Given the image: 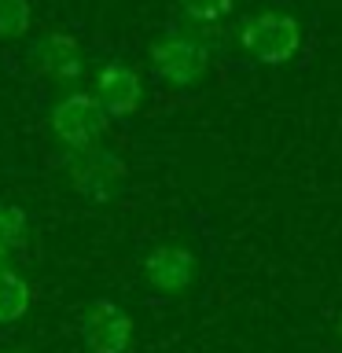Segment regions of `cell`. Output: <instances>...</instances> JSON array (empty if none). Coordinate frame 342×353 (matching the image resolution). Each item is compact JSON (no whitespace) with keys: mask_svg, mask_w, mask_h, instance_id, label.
Instances as JSON below:
<instances>
[{"mask_svg":"<svg viewBox=\"0 0 342 353\" xmlns=\"http://www.w3.org/2000/svg\"><path fill=\"white\" fill-rule=\"evenodd\" d=\"M30 309V283L15 269H0V324H11Z\"/></svg>","mask_w":342,"mask_h":353,"instance_id":"9","label":"cell"},{"mask_svg":"<svg viewBox=\"0 0 342 353\" xmlns=\"http://www.w3.org/2000/svg\"><path fill=\"white\" fill-rule=\"evenodd\" d=\"M26 243V214L11 203H0V250H19Z\"/></svg>","mask_w":342,"mask_h":353,"instance_id":"10","label":"cell"},{"mask_svg":"<svg viewBox=\"0 0 342 353\" xmlns=\"http://www.w3.org/2000/svg\"><path fill=\"white\" fill-rule=\"evenodd\" d=\"M339 331H342V324H339Z\"/></svg>","mask_w":342,"mask_h":353,"instance_id":"15","label":"cell"},{"mask_svg":"<svg viewBox=\"0 0 342 353\" xmlns=\"http://www.w3.org/2000/svg\"><path fill=\"white\" fill-rule=\"evenodd\" d=\"M0 269H4V250H0Z\"/></svg>","mask_w":342,"mask_h":353,"instance_id":"14","label":"cell"},{"mask_svg":"<svg viewBox=\"0 0 342 353\" xmlns=\"http://www.w3.org/2000/svg\"><path fill=\"white\" fill-rule=\"evenodd\" d=\"M143 272H148L151 287H159V291H184L195 280V258L184 247H159L148 254Z\"/></svg>","mask_w":342,"mask_h":353,"instance_id":"8","label":"cell"},{"mask_svg":"<svg viewBox=\"0 0 342 353\" xmlns=\"http://www.w3.org/2000/svg\"><path fill=\"white\" fill-rule=\"evenodd\" d=\"M96 103L103 107V114L110 118H129L132 110L140 107L143 99V85H140V74L132 70L129 63H107L96 77Z\"/></svg>","mask_w":342,"mask_h":353,"instance_id":"6","label":"cell"},{"mask_svg":"<svg viewBox=\"0 0 342 353\" xmlns=\"http://www.w3.org/2000/svg\"><path fill=\"white\" fill-rule=\"evenodd\" d=\"M52 129L70 151H88L99 137H103L107 114L88 92H74V96H66V99L55 103Z\"/></svg>","mask_w":342,"mask_h":353,"instance_id":"3","label":"cell"},{"mask_svg":"<svg viewBox=\"0 0 342 353\" xmlns=\"http://www.w3.org/2000/svg\"><path fill=\"white\" fill-rule=\"evenodd\" d=\"M151 66L162 81L170 85H195L210 66V52L203 41L188 37V33H165L162 41L151 44Z\"/></svg>","mask_w":342,"mask_h":353,"instance_id":"2","label":"cell"},{"mask_svg":"<svg viewBox=\"0 0 342 353\" xmlns=\"http://www.w3.org/2000/svg\"><path fill=\"white\" fill-rule=\"evenodd\" d=\"M30 59L41 74H48L59 85H70L81 77V48H77V41L70 33H48V37H41L30 48Z\"/></svg>","mask_w":342,"mask_h":353,"instance_id":"7","label":"cell"},{"mask_svg":"<svg viewBox=\"0 0 342 353\" xmlns=\"http://www.w3.org/2000/svg\"><path fill=\"white\" fill-rule=\"evenodd\" d=\"M4 353H30V350H4Z\"/></svg>","mask_w":342,"mask_h":353,"instance_id":"13","label":"cell"},{"mask_svg":"<svg viewBox=\"0 0 342 353\" xmlns=\"http://www.w3.org/2000/svg\"><path fill=\"white\" fill-rule=\"evenodd\" d=\"M30 30L26 0H0V37H22Z\"/></svg>","mask_w":342,"mask_h":353,"instance_id":"12","label":"cell"},{"mask_svg":"<svg viewBox=\"0 0 342 353\" xmlns=\"http://www.w3.org/2000/svg\"><path fill=\"white\" fill-rule=\"evenodd\" d=\"M81 339L88 353H125L132 342V320L114 302H92L81 320Z\"/></svg>","mask_w":342,"mask_h":353,"instance_id":"4","label":"cell"},{"mask_svg":"<svg viewBox=\"0 0 342 353\" xmlns=\"http://www.w3.org/2000/svg\"><path fill=\"white\" fill-rule=\"evenodd\" d=\"M236 0H181V11L199 26H217L221 19L232 15Z\"/></svg>","mask_w":342,"mask_h":353,"instance_id":"11","label":"cell"},{"mask_svg":"<svg viewBox=\"0 0 342 353\" xmlns=\"http://www.w3.org/2000/svg\"><path fill=\"white\" fill-rule=\"evenodd\" d=\"M239 44L250 59H258L265 66H280L291 63L298 48H302V22L291 11H258V15L243 19L239 26Z\"/></svg>","mask_w":342,"mask_h":353,"instance_id":"1","label":"cell"},{"mask_svg":"<svg viewBox=\"0 0 342 353\" xmlns=\"http://www.w3.org/2000/svg\"><path fill=\"white\" fill-rule=\"evenodd\" d=\"M70 181L81 195L96 199V203H107V199L118 195L121 181H125V165L114 154L88 148V151H77V159L70 165Z\"/></svg>","mask_w":342,"mask_h":353,"instance_id":"5","label":"cell"}]
</instances>
